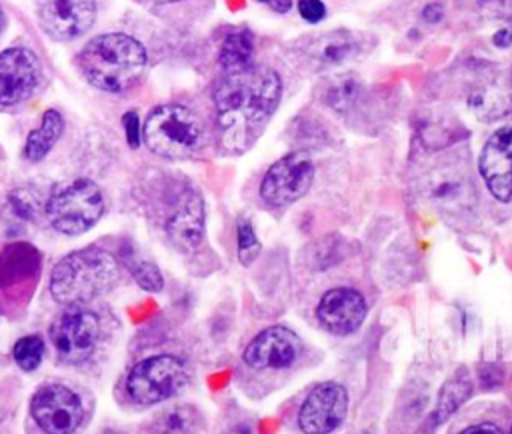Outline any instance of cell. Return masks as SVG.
<instances>
[{
    "instance_id": "6da1fadb",
    "label": "cell",
    "mask_w": 512,
    "mask_h": 434,
    "mask_svg": "<svg viewBox=\"0 0 512 434\" xmlns=\"http://www.w3.org/2000/svg\"><path fill=\"white\" fill-rule=\"evenodd\" d=\"M282 96L280 76L272 68L246 66L224 72L214 86L216 120L222 144L238 152L258 136Z\"/></svg>"
},
{
    "instance_id": "7a4b0ae2",
    "label": "cell",
    "mask_w": 512,
    "mask_h": 434,
    "mask_svg": "<svg viewBox=\"0 0 512 434\" xmlns=\"http://www.w3.org/2000/svg\"><path fill=\"white\" fill-rule=\"evenodd\" d=\"M148 54L142 42L122 32L92 38L78 56L82 76L98 90L124 94L132 90L146 72Z\"/></svg>"
},
{
    "instance_id": "3957f363",
    "label": "cell",
    "mask_w": 512,
    "mask_h": 434,
    "mask_svg": "<svg viewBox=\"0 0 512 434\" xmlns=\"http://www.w3.org/2000/svg\"><path fill=\"white\" fill-rule=\"evenodd\" d=\"M120 280V264L108 250L88 246L56 262L50 294L62 306H82L110 292Z\"/></svg>"
},
{
    "instance_id": "277c9868",
    "label": "cell",
    "mask_w": 512,
    "mask_h": 434,
    "mask_svg": "<svg viewBox=\"0 0 512 434\" xmlns=\"http://www.w3.org/2000/svg\"><path fill=\"white\" fill-rule=\"evenodd\" d=\"M202 120L186 106L162 104L150 110L142 126L146 148L162 158H190L204 146Z\"/></svg>"
},
{
    "instance_id": "5b68a950",
    "label": "cell",
    "mask_w": 512,
    "mask_h": 434,
    "mask_svg": "<svg viewBox=\"0 0 512 434\" xmlns=\"http://www.w3.org/2000/svg\"><path fill=\"white\" fill-rule=\"evenodd\" d=\"M44 212L54 230L66 236H80L104 214V196L94 180L72 178L52 188L44 202Z\"/></svg>"
},
{
    "instance_id": "8992f818",
    "label": "cell",
    "mask_w": 512,
    "mask_h": 434,
    "mask_svg": "<svg viewBox=\"0 0 512 434\" xmlns=\"http://www.w3.org/2000/svg\"><path fill=\"white\" fill-rule=\"evenodd\" d=\"M188 384L186 364L172 354L140 360L126 376V392L140 406H152L176 396Z\"/></svg>"
},
{
    "instance_id": "52a82bcc",
    "label": "cell",
    "mask_w": 512,
    "mask_h": 434,
    "mask_svg": "<svg viewBox=\"0 0 512 434\" xmlns=\"http://www.w3.org/2000/svg\"><path fill=\"white\" fill-rule=\"evenodd\" d=\"M50 342L58 358L66 364L90 360L102 338V324L96 312L82 306H66L50 324Z\"/></svg>"
},
{
    "instance_id": "ba28073f",
    "label": "cell",
    "mask_w": 512,
    "mask_h": 434,
    "mask_svg": "<svg viewBox=\"0 0 512 434\" xmlns=\"http://www.w3.org/2000/svg\"><path fill=\"white\" fill-rule=\"evenodd\" d=\"M30 414L46 434H74L84 420L80 396L64 384L40 386L30 400Z\"/></svg>"
},
{
    "instance_id": "9c48e42d",
    "label": "cell",
    "mask_w": 512,
    "mask_h": 434,
    "mask_svg": "<svg viewBox=\"0 0 512 434\" xmlns=\"http://www.w3.org/2000/svg\"><path fill=\"white\" fill-rule=\"evenodd\" d=\"M420 192L442 210H464L472 206L474 182L464 162L446 158L436 162L420 178Z\"/></svg>"
},
{
    "instance_id": "30bf717a",
    "label": "cell",
    "mask_w": 512,
    "mask_h": 434,
    "mask_svg": "<svg viewBox=\"0 0 512 434\" xmlns=\"http://www.w3.org/2000/svg\"><path fill=\"white\" fill-rule=\"evenodd\" d=\"M314 180V164L306 152H290L276 160L260 182V196L270 206H286L302 198Z\"/></svg>"
},
{
    "instance_id": "8fae6325",
    "label": "cell",
    "mask_w": 512,
    "mask_h": 434,
    "mask_svg": "<svg viewBox=\"0 0 512 434\" xmlns=\"http://www.w3.org/2000/svg\"><path fill=\"white\" fill-rule=\"evenodd\" d=\"M42 80V64L34 50L10 46L0 52V104L14 106L28 100Z\"/></svg>"
},
{
    "instance_id": "7c38bea8",
    "label": "cell",
    "mask_w": 512,
    "mask_h": 434,
    "mask_svg": "<svg viewBox=\"0 0 512 434\" xmlns=\"http://www.w3.org/2000/svg\"><path fill=\"white\" fill-rule=\"evenodd\" d=\"M348 392L338 382H322L310 390L298 412L304 434H330L346 418Z\"/></svg>"
},
{
    "instance_id": "4fadbf2b",
    "label": "cell",
    "mask_w": 512,
    "mask_h": 434,
    "mask_svg": "<svg viewBox=\"0 0 512 434\" xmlns=\"http://www.w3.org/2000/svg\"><path fill=\"white\" fill-rule=\"evenodd\" d=\"M96 14V0H44L38 22L52 40L70 42L92 28Z\"/></svg>"
},
{
    "instance_id": "5bb4252c",
    "label": "cell",
    "mask_w": 512,
    "mask_h": 434,
    "mask_svg": "<svg viewBox=\"0 0 512 434\" xmlns=\"http://www.w3.org/2000/svg\"><path fill=\"white\" fill-rule=\"evenodd\" d=\"M164 230L180 250H196L204 240V202L194 188H182L168 202Z\"/></svg>"
},
{
    "instance_id": "9a60e30c",
    "label": "cell",
    "mask_w": 512,
    "mask_h": 434,
    "mask_svg": "<svg viewBox=\"0 0 512 434\" xmlns=\"http://www.w3.org/2000/svg\"><path fill=\"white\" fill-rule=\"evenodd\" d=\"M302 354V340L286 326H270L256 334L244 348V362L254 370H282Z\"/></svg>"
},
{
    "instance_id": "2e32d148",
    "label": "cell",
    "mask_w": 512,
    "mask_h": 434,
    "mask_svg": "<svg viewBox=\"0 0 512 434\" xmlns=\"http://www.w3.org/2000/svg\"><path fill=\"white\" fill-rule=\"evenodd\" d=\"M478 168L490 194L502 202H512V124L488 138Z\"/></svg>"
},
{
    "instance_id": "e0dca14e",
    "label": "cell",
    "mask_w": 512,
    "mask_h": 434,
    "mask_svg": "<svg viewBox=\"0 0 512 434\" xmlns=\"http://www.w3.org/2000/svg\"><path fill=\"white\" fill-rule=\"evenodd\" d=\"M316 316L320 324L332 332L346 336L354 330L360 328L366 316V302L364 296L348 286H338L322 294L318 306H316Z\"/></svg>"
},
{
    "instance_id": "ac0fdd59",
    "label": "cell",
    "mask_w": 512,
    "mask_h": 434,
    "mask_svg": "<svg viewBox=\"0 0 512 434\" xmlns=\"http://www.w3.org/2000/svg\"><path fill=\"white\" fill-rule=\"evenodd\" d=\"M468 108L480 120H496L512 110V72H494L468 94Z\"/></svg>"
},
{
    "instance_id": "d6986e66",
    "label": "cell",
    "mask_w": 512,
    "mask_h": 434,
    "mask_svg": "<svg viewBox=\"0 0 512 434\" xmlns=\"http://www.w3.org/2000/svg\"><path fill=\"white\" fill-rule=\"evenodd\" d=\"M360 50H362V38L348 30H334V32L316 36L304 46V52L308 54V58L322 66L344 64L354 56H358Z\"/></svg>"
},
{
    "instance_id": "ffe728a7",
    "label": "cell",
    "mask_w": 512,
    "mask_h": 434,
    "mask_svg": "<svg viewBox=\"0 0 512 434\" xmlns=\"http://www.w3.org/2000/svg\"><path fill=\"white\" fill-rule=\"evenodd\" d=\"M470 394H472V378H470L468 370L462 368L444 382V386L438 394V402H436L434 410L430 412L428 430H434L436 426L446 422L466 402V398Z\"/></svg>"
},
{
    "instance_id": "44dd1931",
    "label": "cell",
    "mask_w": 512,
    "mask_h": 434,
    "mask_svg": "<svg viewBox=\"0 0 512 434\" xmlns=\"http://www.w3.org/2000/svg\"><path fill=\"white\" fill-rule=\"evenodd\" d=\"M64 130V118L58 110L50 108L42 114L40 124L28 132L24 142V156L30 162H40L54 148Z\"/></svg>"
},
{
    "instance_id": "7402d4cb",
    "label": "cell",
    "mask_w": 512,
    "mask_h": 434,
    "mask_svg": "<svg viewBox=\"0 0 512 434\" xmlns=\"http://www.w3.org/2000/svg\"><path fill=\"white\" fill-rule=\"evenodd\" d=\"M254 38L248 30H232L224 36L218 52V62L224 72L242 70L252 64Z\"/></svg>"
},
{
    "instance_id": "603a6c76",
    "label": "cell",
    "mask_w": 512,
    "mask_h": 434,
    "mask_svg": "<svg viewBox=\"0 0 512 434\" xmlns=\"http://www.w3.org/2000/svg\"><path fill=\"white\" fill-rule=\"evenodd\" d=\"M198 412L190 404H176L160 412L150 424L152 434H194Z\"/></svg>"
},
{
    "instance_id": "cb8c5ba5",
    "label": "cell",
    "mask_w": 512,
    "mask_h": 434,
    "mask_svg": "<svg viewBox=\"0 0 512 434\" xmlns=\"http://www.w3.org/2000/svg\"><path fill=\"white\" fill-rule=\"evenodd\" d=\"M6 210L12 214V218L30 222L36 220L40 210H44V204L40 200V194L30 186H18L10 190L6 198Z\"/></svg>"
},
{
    "instance_id": "d4e9b609",
    "label": "cell",
    "mask_w": 512,
    "mask_h": 434,
    "mask_svg": "<svg viewBox=\"0 0 512 434\" xmlns=\"http://www.w3.org/2000/svg\"><path fill=\"white\" fill-rule=\"evenodd\" d=\"M44 350H46V344L42 336L28 334L16 340V344L12 346V358L16 366L22 368L24 372H34L44 358Z\"/></svg>"
},
{
    "instance_id": "484cf974",
    "label": "cell",
    "mask_w": 512,
    "mask_h": 434,
    "mask_svg": "<svg viewBox=\"0 0 512 434\" xmlns=\"http://www.w3.org/2000/svg\"><path fill=\"white\" fill-rule=\"evenodd\" d=\"M360 96V84L354 76H342L336 78V82L328 88V98L326 102L336 110V112H346Z\"/></svg>"
},
{
    "instance_id": "4316f807",
    "label": "cell",
    "mask_w": 512,
    "mask_h": 434,
    "mask_svg": "<svg viewBox=\"0 0 512 434\" xmlns=\"http://www.w3.org/2000/svg\"><path fill=\"white\" fill-rule=\"evenodd\" d=\"M130 274L134 282L148 292H160L164 288V278L160 268L148 260L130 262Z\"/></svg>"
},
{
    "instance_id": "83f0119b",
    "label": "cell",
    "mask_w": 512,
    "mask_h": 434,
    "mask_svg": "<svg viewBox=\"0 0 512 434\" xmlns=\"http://www.w3.org/2000/svg\"><path fill=\"white\" fill-rule=\"evenodd\" d=\"M236 238H238V258H240V262L242 264L254 262V258L260 252V242H258V236H256V232H254V228L248 220H244V218L238 220Z\"/></svg>"
},
{
    "instance_id": "f1b7e54d",
    "label": "cell",
    "mask_w": 512,
    "mask_h": 434,
    "mask_svg": "<svg viewBox=\"0 0 512 434\" xmlns=\"http://www.w3.org/2000/svg\"><path fill=\"white\" fill-rule=\"evenodd\" d=\"M122 126H124V134H126V142L132 148H138L142 142V124L140 118L136 114V110H130L122 116Z\"/></svg>"
},
{
    "instance_id": "f546056e",
    "label": "cell",
    "mask_w": 512,
    "mask_h": 434,
    "mask_svg": "<svg viewBox=\"0 0 512 434\" xmlns=\"http://www.w3.org/2000/svg\"><path fill=\"white\" fill-rule=\"evenodd\" d=\"M298 12L306 22H320L326 16V6L322 0H298Z\"/></svg>"
},
{
    "instance_id": "4dcf8cb0",
    "label": "cell",
    "mask_w": 512,
    "mask_h": 434,
    "mask_svg": "<svg viewBox=\"0 0 512 434\" xmlns=\"http://www.w3.org/2000/svg\"><path fill=\"white\" fill-rule=\"evenodd\" d=\"M460 434H502V430L492 422H480V424L464 428Z\"/></svg>"
},
{
    "instance_id": "1f68e13d",
    "label": "cell",
    "mask_w": 512,
    "mask_h": 434,
    "mask_svg": "<svg viewBox=\"0 0 512 434\" xmlns=\"http://www.w3.org/2000/svg\"><path fill=\"white\" fill-rule=\"evenodd\" d=\"M422 18H424L426 22H438V20L442 18V6H440L438 2L426 4L424 10H422Z\"/></svg>"
},
{
    "instance_id": "d6a6232c",
    "label": "cell",
    "mask_w": 512,
    "mask_h": 434,
    "mask_svg": "<svg viewBox=\"0 0 512 434\" xmlns=\"http://www.w3.org/2000/svg\"><path fill=\"white\" fill-rule=\"evenodd\" d=\"M494 44H496V46H502V48L510 46V44H512V28L498 30V32L494 34Z\"/></svg>"
},
{
    "instance_id": "836d02e7",
    "label": "cell",
    "mask_w": 512,
    "mask_h": 434,
    "mask_svg": "<svg viewBox=\"0 0 512 434\" xmlns=\"http://www.w3.org/2000/svg\"><path fill=\"white\" fill-rule=\"evenodd\" d=\"M260 2L266 4L268 8H272L274 12H280V14L288 12L290 6H292V0H260Z\"/></svg>"
},
{
    "instance_id": "e575fe53",
    "label": "cell",
    "mask_w": 512,
    "mask_h": 434,
    "mask_svg": "<svg viewBox=\"0 0 512 434\" xmlns=\"http://www.w3.org/2000/svg\"><path fill=\"white\" fill-rule=\"evenodd\" d=\"M228 434H256V432H254V428L250 424H238Z\"/></svg>"
},
{
    "instance_id": "d590c367",
    "label": "cell",
    "mask_w": 512,
    "mask_h": 434,
    "mask_svg": "<svg viewBox=\"0 0 512 434\" xmlns=\"http://www.w3.org/2000/svg\"><path fill=\"white\" fill-rule=\"evenodd\" d=\"M4 28H6V14H4V10L0 6V34L4 32Z\"/></svg>"
},
{
    "instance_id": "8d00e7d4",
    "label": "cell",
    "mask_w": 512,
    "mask_h": 434,
    "mask_svg": "<svg viewBox=\"0 0 512 434\" xmlns=\"http://www.w3.org/2000/svg\"><path fill=\"white\" fill-rule=\"evenodd\" d=\"M156 4H170V2H180V0H152Z\"/></svg>"
},
{
    "instance_id": "74e56055",
    "label": "cell",
    "mask_w": 512,
    "mask_h": 434,
    "mask_svg": "<svg viewBox=\"0 0 512 434\" xmlns=\"http://www.w3.org/2000/svg\"><path fill=\"white\" fill-rule=\"evenodd\" d=\"M510 434H512V428H510Z\"/></svg>"
},
{
    "instance_id": "f35d334b",
    "label": "cell",
    "mask_w": 512,
    "mask_h": 434,
    "mask_svg": "<svg viewBox=\"0 0 512 434\" xmlns=\"http://www.w3.org/2000/svg\"><path fill=\"white\" fill-rule=\"evenodd\" d=\"M108 434H112V432H108Z\"/></svg>"
}]
</instances>
